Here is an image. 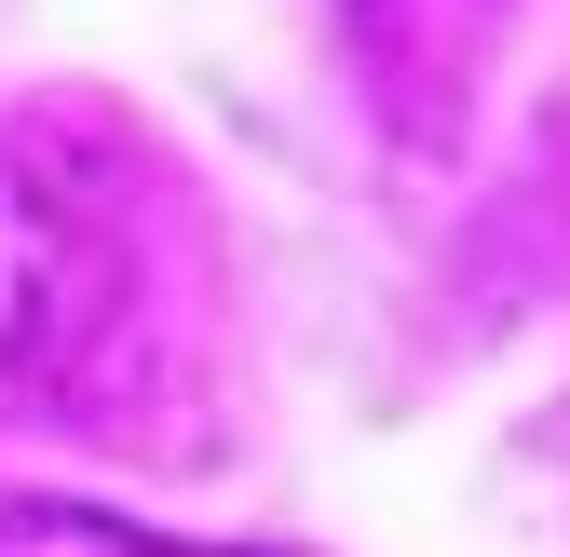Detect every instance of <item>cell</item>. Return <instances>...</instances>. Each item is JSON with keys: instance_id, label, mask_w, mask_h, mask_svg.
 <instances>
[{"instance_id": "1", "label": "cell", "mask_w": 570, "mask_h": 557, "mask_svg": "<svg viewBox=\"0 0 570 557\" xmlns=\"http://www.w3.org/2000/svg\"><path fill=\"white\" fill-rule=\"evenodd\" d=\"M68 286H82V232H68V204H55L28 164H0V381L55 354Z\"/></svg>"}, {"instance_id": "2", "label": "cell", "mask_w": 570, "mask_h": 557, "mask_svg": "<svg viewBox=\"0 0 570 557\" xmlns=\"http://www.w3.org/2000/svg\"><path fill=\"white\" fill-rule=\"evenodd\" d=\"M0 557H285V544H190V530H150V517H109V504H0Z\"/></svg>"}]
</instances>
